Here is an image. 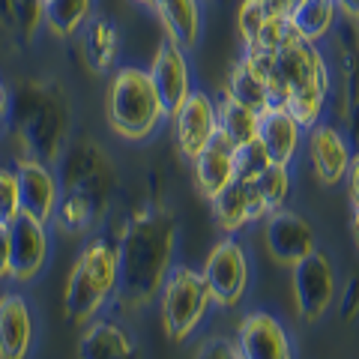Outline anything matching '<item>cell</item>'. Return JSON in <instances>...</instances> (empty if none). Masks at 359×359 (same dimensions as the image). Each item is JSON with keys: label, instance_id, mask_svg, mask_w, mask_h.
<instances>
[{"label": "cell", "instance_id": "obj_24", "mask_svg": "<svg viewBox=\"0 0 359 359\" xmlns=\"http://www.w3.org/2000/svg\"><path fill=\"white\" fill-rule=\"evenodd\" d=\"M257 117H261V111L237 102V99H231L228 93H222L216 99V126L233 147L257 138Z\"/></svg>", "mask_w": 359, "mask_h": 359}, {"label": "cell", "instance_id": "obj_35", "mask_svg": "<svg viewBox=\"0 0 359 359\" xmlns=\"http://www.w3.org/2000/svg\"><path fill=\"white\" fill-rule=\"evenodd\" d=\"M266 18H287L290 6H294V0H261Z\"/></svg>", "mask_w": 359, "mask_h": 359}, {"label": "cell", "instance_id": "obj_42", "mask_svg": "<svg viewBox=\"0 0 359 359\" xmlns=\"http://www.w3.org/2000/svg\"><path fill=\"white\" fill-rule=\"evenodd\" d=\"M353 25H356V45H359V15L353 18Z\"/></svg>", "mask_w": 359, "mask_h": 359}, {"label": "cell", "instance_id": "obj_16", "mask_svg": "<svg viewBox=\"0 0 359 359\" xmlns=\"http://www.w3.org/2000/svg\"><path fill=\"white\" fill-rule=\"evenodd\" d=\"M233 153H237V147L222 132H216L207 147L192 159L195 186L204 201H216L233 183Z\"/></svg>", "mask_w": 359, "mask_h": 359}, {"label": "cell", "instance_id": "obj_21", "mask_svg": "<svg viewBox=\"0 0 359 359\" xmlns=\"http://www.w3.org/2000/svg\"><path fill=\"white\" fill-rule=\"evenodd\" d=\"M339 6H335V0H294V6H290L287 13V27L290 33H297L299 39L306 42H323L335 30L339 25Z\"/></svg>", "mask_w": 359, "mask_h": 359}, {"label": "cell", "instance_id": "obj_11", "mask_svg": "<svg viewBox=\"0 0 359 359\" xmlns=\"http://www.w3.org/2000/svg\"><path fill=\"white\" fill-rule=\"evenodd\" d=\"M15 177H18V201H21V212L36 222L48 224L57 210V177L51 174V168L45 165L36 156H21L15 165Z\"/></svg>", "mask_w": 359, "mask_h": 359}, {"label": "cell", "instance_id": "obj_28", "mask_svg": "<svg viewBox=\"0 0 359 359\" xmlns=\"http://www.w3.org/2000/svg\"><path fill=\"white\" fill-rule=\"evenodd\" d=\"M269 165V156L266 150L261 147V141H249V144H240L237 153H233V180H245V183H252V180L264 171Z\"/></svg>", "mask_w": 359, "mask_h": 359}, {"label": "cell", "instance_id": "obj_30", "mask_svg": "<svg viewBox=\"0 0 359 359\" xmlns=\"http://www.w3.org/2000/svg\"><path fill=\"white\" fill-rule=\"evenodd\" d=\"M21 216V201H18V177L9 168H0V219L4 224L15 222Z\"/></svg>", "mask_w": 359, "mask_h": 359}, {"label": "cell", "instance_id": "obj_18", "mask_svg": "<svg viewBox=\"0 0 359 359\" xmlns=\"http://www.w3.org/2000/svg\"><path fill=\"white\" fill-rule=\"evenodd\" d=\"M153 13L171 39L183 51H192L204 30V0H153Z\"/></svg>", "mask_w": 359, "mask_h": 359}, {"label": "cell", "instance_id": "obj_9", "mask_svg": "<svg viewBox=\"0 0 359 359\" xmlns=\"http://www.w3.org/2000/svg\"><path fill=\"white\" fill-rule=\"evenodd\" d=\"M6 237H9V276L15 282L36 278L45 261H48V249H51L45 222H36L21 212L15 222L6 224Z\"/></svg>", "mask_w": 359, "mask_h": 359}, {"label": "cell", "instance_id": "obj_14", "mask_svg": "<svg viewBox=\"0 0 359 359\" xmlns=\"http://www.w3.org/2000/svg\"><path fill=\"white\" fill-rule=\"evenodd\" d=\"M269 69H273V54L257 51V48H243L240 60H233L222 93H228L231 99H237V102L249 105L255 111H264L269 108V99H266Z\"/></svg>", "mask_w": 359, "mask_h": 359}, {"label": "cell", "instance_id": "obj_2", "mask_svg": "<svg viewBox=\"0 0 359 359\" xmlns=\"http://www.w3.org/2000/svg\"><path fill=\"white\" fill-rule=\"evenodd\" d=\"M330 90L332 72L318 42H306L297 33H287L282 48L273 54V69L266 78L269 108H285L302 129H311L323 120Z\"/></svg>", "mask_w": 359, "mask_h": 359}, {"label": "cell", "instance_id": "obj_37", "mask_svg": "<svg viewBox=\"0 0 359 359\" xmlns=\"http://www.w3.org/2000/svg\"><path fill=\"white\" fill-rule=\"evenodd\" d=\"M6 120H9V90L0 81V129L6 126Z\"/></svg>", "mask_w": 359, "mask_h": 359}, {"label": "cell", "instance_id": "obj_36", "mask_svg": "<svg viewBox=\"0 0 359 359\" xmlns=\"http://www.w3.org/2000/svg\"><path fill=\"white\" fill-rule=\"evenodd\" d=\"M9 276V237H6V228L0 231V278Z\"/></svg>", "mask_w": 359, "mask_h": 359}, {"label": "cell", "instance_id": "obj_25", "mask_svg": "<svg viewBox=\"0 0 359 359\" xmlns=\"http://www.w3.org/2000/svg\"><path fill=\"white\" fill-rule=\"evenodd\" d=\"M96 0H45V30L57 39H72L93 18Z\"/></svg>", "mask_w": 359, "mask_h": 359}, {"label": "cell", "instance_id": "obj_31", "mask_svg": "<svg viewBox=\"0 0 359 359\" xmlns=\"http://www.w3.org/2000/svg\"><path fill=\"white\" fill-rule=\"evenodd\" d=\"M287 21L285 18H266L261 33H257V39L249 45V48H257V51H266V54H276L278 48H282V42L287 39Z\"/></svg>", "mask_w": 359, "mask_h": 359}, {"label": "cell", "instance_id": "obj_6", "mask_svg": "<svg viewBox=\"0 0 359 359\" xmlns=\"http://www.w3.org/2000/svg\"><path fill=\"white\" fill-rule=\"evenodd\" d=\"M290 273H294L297 314L309 323L320 320L335 302V266H332V261L323 252L314 249L309 257H302L297 266H290Z\"/></svg>", "mask_w": 359, "mask_h": 359}, {"label": "cell", "instance_id": "obj_1", "mask_svg": "<svg viewBox=\"0 0 359 359\" xmlns=\"http://www.w3.org/2000/svg\"><path fill=\"white\" fill-rule=\"evenodd\" d=\"M177 222L165 207H144L123 224L117 257V299L126 309H144L162 290L174 266Z\"/></svg>", "mask_w": 359, "mask_h": 359}, {"label": "cell", "instance_id": "obj_43", "mask_svg": "<svg viewBox=\"0 0 359 359\" xmlns=\"http://www.w3.org/2000/svg\"><path fill=\"white\" fill-rule=\"evenodd\" d=\"M4 228H6V224H4V219H0V231H4Z\"/></svg>", "mask_w": 359, "mask_h": 359}, {"label": "cell", "instance_id": "obj_27", "mask_svg": "<svg viewBox=\"0 0 359 359\" xmlns=\"http://www.w3.org/2000/svg\"><path fill=\"white\" fill-rule=\"evenodd\" d=\"M252 183H255L257 192H261V198H264V204L269 207V212L278 210V207H285V201L290 198V171H287V165L269 162L264 171L252 180Z\"/></svg>", "mask_w": 359, "mask_h": 359}, {"label": "cell", "instance_id": "obj_22", "mask_svg": "<svg viewBox=\"0 0 359 359\" xmlns=\"http://www.w3.org/2000/svg\"><path fill=\"white\" fill-rule=\"evenodd\" d=\"M78 36H81V54L90 69L96 75H105L108 69H114V63L120 57V30L114 21L93 15Z\"/></svg>", "mask_w": 359, "mask_h": 359}, {"label": "cell", "instance_id": "obj_29", "mask_svg": "<svg viewBox=\"0 0 359 359\" xmlns=\"http://www.w3.org/2000/svg\"><path fill=\"white\" fill-rule=\"evenodd\" d=\"M264 21H266V13H264L261 0H240V6H237V33H240L243 48H249V45L257 39Z\"/></svg>", "mask_w": 359, "mask_h": 359}, {"label": "cell", "instance_id": "obj_33", "mask_svg": "<svg viewBox=\"0 0 359 359\" xmlns=\"http://www.w3.org/2000/svg\"><path fill=\"white\" fill-rule=\"evenodd\" d=\"M359 314V276H353L341 290V318L353 320Z\"/></svg>", "mask_w": 359, "mask_h": 359}, {"label": "cell", "instance_id": "obj_4", "mask_svg": "<svg viewBox=\"0 0 359 359\" xmlns=\"http://www.w3.org/2000/svg\"><path fill=\"white\" fill-rule=\"evenodd\" d=\"M212 306V297L204 285V276L192 266H171L165 285L159 290V311H162V327L171 341H186L201 320L207 318Z\"/></svg>", "mask_w": 359, "mask_h": 359}, {"label": "cell", "instance_id": "obj_10", "mask_svg": "<svg viewBox=\"0 0 359 359\" xmlns=\"http://www.w3.org/2000/svg\"><path fill=\"white\" fill-rule=\"evenodd\" d=\"M147 72L153 78L156 93H159L162 105L168 111V117H171L174 111L189 99V93L195 90L192 87V69H189L186 51L180 48V45H174L171 39H162L159 48H156V54H153L150 66H147Z\"/></svg>", "mask_w": 359, "mask_h": 359}, {"label": "cell", "instance_id": "obj_40", "mask_svg": "<svg viewBox=\"0 0 359 359\" xmlns=\"http://www.w3.org/2000/svg\"><path fill=\"white\" fill-rule=\"evenodd\" d=\"M126 359H144V356H141V351H138V347H135V351H132Z\"/></svg>", "mask_w": 359, "mask_h": 359}, {"label": "cell", "instance_id": "obj_13", "mask_svg": "<svg viewBox=\"0 0 359 359\" xmlns=\"http://www.w3.org/2000/svg\"><path fill=\"white\" fill-rule=\"evenodd\" d=\"M237 353L243 359H294L285 327L266 311H249L237 327Z\"/></svg>", "mask_w": 359, "mask_h": 359}, {"label": "cell", "instance_id": "obj_3", "mask_svg": "<svg viewBox=\"0 0 359 359\" xmlns=\"http://www.w3.org/2000/svg\"><path fill=\"white\" fill-rule=\"evenodd\" d=\"M105 117L123 141H147L165 123L168 111L162 105L156 84L141 66H120L108 81Z\"/></svg>", "mask_w": 359, "mask_h": 359}, {"label": "cell", "instance_id": "obj_17", "mask_svg": "<svg viewBox=\"0 0 359 359\" xmlns=\"http://www.w3.org/2000/svg\"><path fill=\"white\" fill-rule=\"evenodd\" d=\"M302 129L294 120V114H287L285 108H264L257 117V141L266 150L269 162L276 165H287L294 162V156L299 153L302 144Z\"/></svg>", "mask_w": 359, "mask_h": 359}, {"label": "cell", "instance_id": "obj_20", "mask_svg": "<svg viewBox=\"0 0 359 359\" xmlns=\"http://www.w3.org/2000/svg\"><path fill=\"white\" fill-rule=\"evenodd\" d=\"M105 299H111V294L90 276L87 266L75 261L69 278H66V290H63V309L69 314V320L90 323L99 314V309L105 306Z\"/></svg>", "mask_w": 359, "mask_h": 359}, {"label": "cell", "instance_id": "obj_19", "mask_svg": "<svg viewBox=\"0 0 359 359\" xmlns=\"http://www.w3.org/2000/svg\"><path fill=\"white\" fill-rule=\"evenodd\" d=\"M33 344V318L25 297H0V359H27Z\"/></svg>", "mask_w": 359, "mask_h": 359}, {"label": "cell", "instance_id": "obj_41", "mask_svg": "<svg viewBox=\"0 0 359 359\" xmlns=\"http://www.w3.org/2000/svg\"><path fill=\"white\" fill-rule=\"evenodd\" d=\"M135 4H141V6H147V9H150V6H153V0H135Z\"/></svg>", "mask_w": 359, "mask_h": 359}, {"label": "cell", "instance_id": "obj_12", "mask_svg": "<svg viewBox=\"0 0 359 359\" xmlns=\"http://www.w3.org/2000/svg\"><path fill=\"white\" fill-rule=\"evenodd\" d=\"M306 132H309L306 150H309V162L314 168V177H318L323 186L341 183L347 177V168H351V159H353L351 141L344 138V132L323 120Z\"/></svg>", "mask_w": 359, "mask_h": 359}, {"label": "cell", "instance_id": "obj_38", "mask_svg": "<svg viewBox=\"0 0 359 359\" xmlns=\"http://www.w3.org/2000/svg\"><path fill=\"white\" fill-rule=\"evenodd\" d=\"M335 6H339V13L351 21L359 15V0H335Z\"/></svg>", "mask_w": 359, "mask_h": 359}, {"label": "cell", "instance_id": "obj_26", "mask_svg": "<svg viewBox=\"0 0 359 359\" xmlns=\"http://www.w3.org/2000/svg\"><path fill=\"white\" fill-rule=\"evenodd\" d=\"M93 210H96L93 195L84 192V189H69L66 198L57 204V210H54V219H57V224L66 233H78L93 222Z\"/></svg>", "mask_w": 359, "mask_h": 359}, {"label": "cell", "instance_id": "obj_7", "mask_svg": "<svg viewBox=\"0 0 359 359\" xmlns=\"http://www.w3.org/2000/svg\"><path fill=\"white\" fill-rule=\"evenodd\" d=\"M264 243H266L269 257L282 266H297L302 257H309L318 249L314 228L309 224V219L285 207L273 210L264 219Z\"/></svg>", "mask_w": 359, "mask_h": 359}, {"label": "cell", "instance_id": "obj_34", "mask_svg": "<svg viewBox=\"0 0 359 359\" xmlns=\"http://www.w3.org/2000/svg\"><path fill=\"white\" fill-rule=\"evenodd\" d=\"M347 195H351V204H359V150L353 153L351 168H347Z\"/></svg>", "mask_w": 359, "mask_h": 359}, {"label": "cell", "instance_id": "obj_32", "mask_svg": "<svg viewBox=\"0 0 359 359\" xmlns=\"http://www.w3.org/2000/svg\"><path fill=\"white\" fill-rule=\"evenodd\" d=\"M195 359H243L237 353V344L222 339V335H212V339H207L204 344H201V351Z\"/></svg>", "mask_w": 359, "mask_h": 359}, {"label": "cell", "instance_id": "obj_8", "mask_svg": "<svg viewBox=\"0 0 359 359\" xmlns=\"http://www.w3.org/2000/svg\"><path fill=\"white\" fill-rule=\"evenodd\" d=\"M171 126H174V141L180 156H186L189 162L195 159L210 144V138L219 132L216 126V99L204 90H192L189 99L171 114Z\"/></svg>", "mask_w": 359, "mask_h": 359}, {"label": "cell", "instance_id": "obj_39", "mask_svg": "<svg viewBox=\"0 0 359 359\" xmlns=\"http://www.w3.org/2000/svg\"><path fill=\"white\" fill-rule=\"evenodd\" d=\"M351 233H353V243L359 245V204H353L351 210Z\"/></svg>", "mask_w": 359, "mask_h": 359}, {"label": "cell", "instance_id": "obj_23", "mask_svg": "<svg viewBox=\"0 0 359 359\" xmlns=\"http://www.w3.org/2000/svg\"><path fill=\"white\" fill-rule=\"evenodd\" d=\"M135 351L129 332L108 320H90L78 339V359H126Z\"/></svg>", "mask_w": 359, "mask_h": 359}, {"label": "cell", "instance_id": "obj_15", "mask_svg": "<svg viewBox=\"0 0 359 359\" xmlns=\"http://www.w3.org/2000/svg\"><path fill=\"white\" fill-rule=\"evenodd\" d=\"M210 204H212V216H216L219 228L228 233V237L243 231L245 224L261 222L269 216V207L264 204L261 192L255 189V183H245V180H233V183L224 189L216 201H210Z\"/></svg>", "mask_w": 359, "mask_h": 359}, {"label": "cell", "instance_id": "obj_5", "mask_svg": "<svg viewBox=\"0 0 359 359\" xmlns=\"http://www.w3.org/2000/svg\"><path fill=\"white\" fill-rule=\"evenodd\" d=\"M201 276H204V285L216 306H224V309L237 306L245 297V287H249V261H245L243 245L231 237L216 243L212 252L207 255Z\"/></svg>", "mask_w": 359, "mask_h": 359}]
</instances>
